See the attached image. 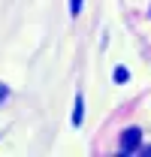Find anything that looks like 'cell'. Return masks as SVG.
Wrapping results in <instances>:
<instances>
[{"instance_id": "6da1fadb", "label": "cell", "mask_w": 151, "mask_h": 157, "mask_svg": "<svg viewBox=\"0 0 151 157\" xmlns=\"http://www.w3.org/2000/svg\"><path fill=\"white\" fill-rule=\"evenodd\" d=\"M139 139H142V130H139V127L124 130V136H121V151H136V148H139Z\"/></svg>"}, {"instance_id": "7a4b0ae2", "label": "cell", "mask_w": 151, "mask_h": 157, "mask_svg": "<svg viewBox=\"0 0 151 157\" xmlns=\"http://www.w3.org/2000/svg\"><path fill=\"white\" fill-rule=\"evenodd\" d=\"M85 121V97L76 94V103H73V127H82Z\"/></svg>"}, {"instance_id": "3957f363", "label": "cell", "mask_w": 151, "mask_h": 157, "mask_svg": "<svg viewBox=\"0 0 151 157\" xmlns=\"http://www.w3.org/2000/svg\"><path fill=\"white\" fill-rule=\"evenodd\" d=\"M112 78H115V82H118V85H124V82H127V78H130V70H127V67H115V73H112Z\"/></svg>"}, {"instance_id": "277c9868", "label": "cell", "mask_w": 151, "mask_h": 157, "mask_svg": "<svg viewBox=\"0 0 151 157\" xmlns=\"http://www.w3.org/2000/svg\"><path fill=\"white\" fill-rule=\"evenodd\" d=\"M82 3H85V0H70V12H73V15L82 12Z\"/></svg>"}, {"instance_id": "5b68a950", "label": "cell", "mask_w": 151, "mask_h": 157, "mask_svg": "<svg viewBox=\"0 0 151 157\" xmlns=\"http://www.w3.org/2000/svg\"><path fill=\"white\" fill-rule=\"evenodd\" d=\"M6 97H9V88H6V85H0V103H3Z\"/></svg>"}]
</instances>
